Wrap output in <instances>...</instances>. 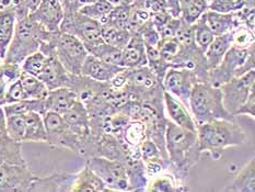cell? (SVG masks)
Listing matches in <instances>:
<instances>
[{
	"mask_svg": "<svg viewBox=\"0 0 255 192\" xmlns=\"http://www.w3.org/2000/svg\"><path fill=\"white\" fill-rule=\"evenodd\" d=\"M77 174H53L46 177H34L29 191L62 192L73 191Z\"/></svg>",
	"mask_w": 255,
	"mask_h": 192,
	"instance_id": "16",
	"label": "cell"
},
{
	"mask_svg": "<svg viewBox=\"0 0 255 192\" xmlns=\"http://www.w3.org/2000/svg\"><path fill=\"white\" fill-rule=\"evenodd\" d=\"M254 43V32L245 25H238L232 30V45L246 48Z\"/></svg>",
	"mask_w": 255,
	"mask_h": 192,
	"instance_id": "43",
	"label": "cell"
},
{
	"mask_svg": "<svg viewBox=\"0 0 255 192\" xmlns=\"http://www.w3.org/2000/svg\"><path fill=\"white\" fill-rule=\"evenodd\" d=\"M124 69L125 67H120V66L105 63L100 58L93 56V55L88 54L84 64H82L80 74L90 77L94 80L109 82L114 76Z\"/></svg>",
	"mask_w": 255,
	"mask_h": 192,
	"instance_id": "19",
	"label": "cell"
},
{
	"mask_svg": "<svg viewBox=\"0 0 255 192\" xmlns=\"http://www.w3.org/2000/svg\"><path fill=\"white\" fill-rule=\"evenodd\" d=\"M113 8L114 5L110 3L108 0H97V1L90 4L84 5L78 11L84 15L89 16V18L100 21V23L103 24Z\"/></svg>",
	"mask_w": 255,
	"mask_h": 192,
	"instance_id": "36",
	"label": "cell"
},
{
	"mask_svg": "<svg viewBox=\"0 0 255 192\" xmlns=\"http://www.w3.org/2000/svg\"><path fill=\"white\" fill-rule=\"evenodd\" d=\"M180 22H181V18H173V16H172L167 23L163 24L161 27H159L157 30L160 35V38H161V40H165V38L174 37L177 27L180 25Z\"/></svg>",
	"mask_w": 255,
	"mask_h": 192,
	"instance_id": "47",
	"label": "cell"
},
{
	"mask_svg": "<svg viewBox=\"0 0 255 192\" xmlns=\"http://www.w3.org/2000/svg\"><path fill=\"white\" fill-rule=\"evenodd\" d=\"M59 1H60V3H62L63 4V7H64V5H66V4H68L70 1H71V0H59Z\"/></svg>",
	"mask_w": 255,
	"mask_h": 192,
	"instance_id": "50",
	"label": "cell"
},
{
	"mask_svg": "<svg viewBox=\"0 0 255 192\" xmlns=\"http://www.w3.org/2000/svg\"><path fill=\"white\" fill-rule=\"evenodd\" d=\"M5 117L15 114H26L29 112H38L42 115L45 113L44 99H25L19 102L4 104L2 106Z\"/></svg>",
	"mask_w": 255,
	"mask_h": 192,
	"instance_id": "30",
	"label": "cell"
},
{
	"mask_svg": "<svg viewBox=\"0 0 255 192\" xmlns=\"http://www.w3.org/2000/svg\"><path fill=\"white\" fill-rule=\"evenodd\" d=\"M89 54L100 58L105 63L120 66V67H124L123 49L110 45V44H107L105 42L100 43L97 46H94L92 49L89 51Z\"/></svg>",
	"mask_w": 255,
	"mask_h": 192,
	"instance_id": "32",
	"label": "cell"
},
{
	"mask_svg": "<svg viewBox=\"0 0 255 192\" xmlns=\"http://www.w3.org/2000/svg\"><path fill=\"white\" fill-rule=\"evenodd\" d=\"M4 135H7V118L2 107H0V139Z\"/></svg>",
	"mask_w": 255,
	"mask_h": 192,
	"instance_id": "49",
	"label": "cell"
},
{
	"mask_svg": "<svg viewBox=\"0 0 255 192\" xmlns=\"http://www.w3.org/2000/svg\"><path fill=\"white\" fill-rule=\"evenodd\" d=\"M224 191L229 192H255V161L251 158V161L247 163L239 174L236 176L235 180L226 187Z\"/></svg>",
	"mask_w": 255,
	"mask_h": 192,
	"instance_id": "27",
	"label": "cell"
},
{
	"mask_svg": "<svg viewBox=\"0 0 255 192\" xmlns=\"http://www.w3.org/2000/svg\"><path fill=\"white\" fill-rule=\"evenodd\" d=\"M246 0H213L208 3V10L220 13H234L245 7Z\"/></svg>",
	"mask_w": 255,
	"mask_h": 192,
	"instance_id": "42",
	"label": "cell"
},
{
	"mask_svg": "<svg viewBox=\"0 0 255 192\" xmlns=\"http://www.w3.org/2000/svg\"><path fill=\"white\" fill-rule=\"evenodd\" d=\"M254 49L255 44L246 48L231 45L220 64L209 71V84L220 87L235 77H240L255 69Z\"/></svg>",
	"mask_w": 255,
	"mask_h": 192,
	"instance_id": "5",
	"label": "cell"
},
{
	"mask_svg": "<svg viewBox=\"0 0 255 192\" xmlns=\"http://www.w3.org/2000/svg\"><path fill=\"white\" fill-rule=\"evenodd\" d=\"M238 115H248L253 120L255 119V87L252 88L251 92L249 93L247 100L236 111L235 117H238Z\"/></svg>",
	"mask_w": 255,
	"mask_h": 192,
	"instance_id": "46",
	"label": "cell"
},
{
	"mask_svg": "<svg viewBox=\"0 0 255 192\" xmlns=\"http://www.w3.org/2000/svg\"><path fill=\"white\" fill-rule=\"evenodd\" d=\"M45 55L47 56V62L37 78L45 84L48 90L57 89L60 87H68L70 74L58 60L54 48Z\"/></svg>",
	"mask_w": 255,
	"mask_h": 192,
	"instance_id": "15",
	"label": "cell"
},
{
	"mask_svg": "<svg viewBox=\"0 0 255 192\" xmlns=\"http://www.w3.org/2000/svg\"><path fill=\"white\" fill-rule=\"evenodd\" d=\"M123 64L125 68L147 65L145 42L139 32H131L129 41L123 49Z\"/></svg>",
	"mask_w": 255,
	"mask_h": 192,
	"instance_id": "21",
	"label": "cell"
},
{
	"mask_svg": "<svg viewBox=\"0 0 255 192\" xmlns=\"http://www.w3.org/2000/svg\"><path fill=\"white\" fill-rule=\"evenodd\" d=\"M43 120L47 135L46 143L49 146L66 148V150L74 152L77 155L82 156L84 142L69 129L62 114L46 111L43 114Z\"/></svg>",
	"mask_w": 255,
	"mask_h": 192,
	"instance_id": "9",
	"label": "cell"
},
{
	"mask_svg": "<svg viewBox=\"0 0 255 192\" xmlns=\"http://www.w3.org/2000/svg\"><path fill=\"white\" fill-rule=\"evenodd\" d=\"M165 148L169 158V170L174 177L185 183L190 170L201 157L197 132L183 129L169 120L165 130Z\"/></svg>",
	"mask_w": 255,
	"mask_h": 192,
	"instance_id": "1",
	"label": "cell"
},
{
	"mask_svg": "<svg viewBox=\"0 0 255 192\" xmlns=\"http://www.w3.org/2000/svg\"><path fill=\"white\" fill-rule=\"evenodd\" d=\"M149 191H157V192H170V191H186L188 190L187 187H177L168 178H158L153 181Z\"/></svg>",
	"mask_w": 255,
	"mask_h": 192,
	"instance_id": "45",
	"label": "cell"
},
{
	"mask_svg": "<svg viewBox=\"0 0 255 192\" xmlns=\"http://www.w3.org/2000/svg\"><path fill=\"white\" fill-rule=\"evenodd\" d=\"M139 151L143 164L150 162H169L162 157L158 146L150 139H146L141 143Z\"/></svg>",
	"mask_w": 255,
	"mask_h": 192,
	"instance_id": "41",
	"label": "cell"
},
{
	"mask_svg": "<svg viewBox=\"0 0 255 192\" xmlns=\"http://www.w3.org/2000/svg\"><path fill=\"white\" fill-rule=\"evenodd\" d=\"M232 45V31L225 33V34L217 35L214 37L213 42L209 44L205 51V58H206L208 70H213L217 67L223 60L225 54Z\"/></svg>",
	"mask_w": 255,
	"mask_h": 192,
	"instance_id": "23",
	"label": "cell"
},
{
	"mask_svg": "<svg viewBox=\"0 0 255 192\" xmlns=\"http://www.w3.org/2000/svg\"><path fill=\"white\" fill-rule=\"evenodd\" d=\"M255 87V69L248 71L240 77H235L223 86V101L227 111L235 115L242 103L247 100L249 93Z\"/></svg>",
	"mask_w": 255,
	"mask_h": 192,
	"instance_id": "11",
	"label": "cell"
},
{
	"mask_svg": "<svg viewBox=\"0 0 255 192\" xmlns=\"http://www.w3.org/2000/svg\"><path fill=\"white\" fill-rule=\"evenodd\" d=\"M190 111L196 124L212 122L215 120H235L227 111L223 101V91L209 82H196L190 95Z\"/></svg>",
	"mask_w": 255,
	"mask_h": 192,
	"instance_id": "3",
	"label": "cell"
},
{
	"mask_svg": "<svg viewBox=\"0 0 255 192\" xmlns=\"http://www.w3.org/2000/svg\"><path fill=\"white\" fill-rule=\"evenodd\" d=\"M108 85L109 82L94 80L90 78V77L81 74H70L68 88H70L76 93L79 101L86 104L90 102L93 98H96L104 88L108 87Z\"/></svg>",
	"mask_w": 255,
	"mask_h": 192,
	"instance_id": "18",
	"label": "cell"
},
{
	"mask_svg": "<svg viewBox=\"0 0 255 192\" xmlns=\"http://www.w3.org/2000/svg\"><path fill=\"white\" fill-rule=\"evenodd\" d=\"M16 16L13 7L0 11V60H3L12 40Z\"/></svg>",
	"mask_w": 255,
	"mask_h": 192,
	"instance_id": "24",
	"label": "cell"
},
{
	"mask_svg": "<svg viewBox=\"0 0 255 192\" xmlns=\"http://www.w3.org/2000/svg\"><path fill=\"white\" fill-rule=\"evenodd\" d=\"M7 118V134L11 139L23 143L25 132V119L24 114L9 115Z\"/></svg>",
	"mask_w": 255,
	"mask_h": 192,
	"instance_id": "40",
	"label": "cell"
},
{
	"mask_svg": "<svg viewBox=\"0 0 255 192\" xmlns=\"http://www.w3.org/2000/svg\"><path fill=\"white\" fill-rule=\"evenodd\" d=\"M77 100H78V97L68 87H60L57 89L48 90L47 96L44 99L45 112L53 111L63 114L73 107Z\"/></svg>",
	"mask_w": 255,
	"mask_h": 192,
	"instance_id": "22",
	"label": "cell"
},
{
	"mask_svg": "<svg viewBox=\"0 0 255 192\" xmlns=\"http://www.w3.org/2000/svg\"><path fill=\"white\" fill-rule=\"evenodd\" d=\"M126 84L124 89L131 101H148L153 98L163 96V85L148 66L125 68Z\"/></svg>",
	"mask_w": 255,
	"mask_h": 192,
	"instance_id": "6",
	"label": "cell"
},
{
	"mask_svg": "<svg viewBox=\"0 0 255 192\" xmlns=\"http://www.w3.org/2000/svg\"><path fill=\"white\" fill-rule=\"evenodd\" d=\"M94 1H97V0H71V1L64 5V10L65 9H70V10H75V11H78L81 7H84L86 4H90Z\"/></svg>",
	"mask_w": 255,
	"mask_h": 192,
	"instance_id": "48",
	"label": "cell"
},
{
	"mask_svg": "<svg viewBox=\"0 0 255 192\" xmlns=\"http://www.w3.org/2000/svg\"><path fill=\"white\" fill-rule=\"evenodd\" d=\"M54 51L58 60L69 74L79 75L88 52L84 44L75 35L54 32L52 36Z\"/></svg>",
	"mask_w": 255,
	"mask_h": 192,
	"instance_id": "8",
	"label": "cell"
},
{
	"mask_svg": "<svg viewBox=\"0 0 255 192\" xmlns=\"http://www.w3.org/2000/svg\"><path fill=\"white\" fill-rule=\"evenodd\" d=\"M25 132L23 143H46L47 135L43 115L38 112L24 114Z\"/></svg>",
	"mask_w": 255,
	"mask_h": 192,
	"instance_id": "25",
	"label": "cell"
},
{
	"mask_svg": "<svg viewBox=\"0 0 255 192\" xmlns=\"http://www.w3.org/2000/svg\"><path fill=\"white\" fill-rule=\"evenodd\" d=\"M194 26V38H195L196 45L205 53L209 44L213 42L215 34L207 23L206 12L203 13L199 18L193 23Z\"/></svg>",
	"mask_w": 255,
	"mask_h": 192,
	"instance_id": "35",
	"label": "cell"
},
{
	"mask_svg": "<svg viewBox=\"0 0 255 192\" xmlns=\"http://www.w3.org/2000/svg\"><path fill=\"white\" fill-rule=\"evenodd\" d=\"M181 19L193 24L199 16L208 10L206 0H179Z\"/></svg>",
	"mask_w": 255,
	"mask_h": 192,
	"instance_id": "33",
	"label": "cell"
},
{
	"mask_svg": "<svg viewBox=\"0 0 255 192\" xmlns=\"http://www.w3.org/2000/svg\"><path fill=\"white\" fill-rule=\"evenodd\" d=\"M131 33L127 29H121V27L115 26L111 23H103L101 24V36L102 40L121 49H124L127 45Z\"/></svg>",
	"mask_w": 255,
	"mask_h": 192,
	"instance_id": "31",
	"label": "cell"
},
{
	"mask_svg": "<svg viewBox=\"0 0 255 192\" xmlns=\"http://www.w3.org/2000/svg\"><path fill=\"white\" fill-rule=\"evenodd\" d=\"M206 20L215 36L231 32L236 27L234 13H220L207 10Z\"/></svg>",
	"mask_w": 255,
	"mask_h": 192,
	"instance_id": "29",
	"label": "cell"
},
{
	"mask_svg": "<svg viewBox=\"0 0 255 192\" xmlns=\"http://www.w3.org/2000/svg\"><path fill=\"white\" fill-rule=\"evenodd\" d=\"M89 168L103 180L111 191H128V177L123 164L101 156L87 158Z\"/></svg>",
	"mask_w": 255,
	"mask_h": 192,
	"instance_id": "10",
	"label": "cell"
},
{
	"mask_svg": "<svg viewBox=\"0 0 255 192\" xmlns=\"http://www.w3.org/2000/svg\"><path fill=\"white\" fill-rule=\"evenodd\" d=\"M74 192H85V191H92V192H108L111 191L103 180L99 176L93 173L86 165L85 168L77 174V178L75 181Z\"/></svg>",
	"mask_w": 255,
	"mask_h": 192,
	"instance_id": "26",
	"label": "cell"
},
{
	"mask_svg": "<svg viewBox=\"0 0 255 192\" xmlns=\"http://www.w3.org/2000/svg\"><path fill=\"white\" fill-rule=\"evenodd\" d=\"M146 46V56L147 66L152 70V73L157 76L159 81L163 80L164 75L170 68V65L162 58L158 47L145 45Z\"/></svg>",
	"mask_w": 255,
	"mask_h": 192,
	"instance_id": "37",
	"label": "cell"
},
{
	"mask_svg": "<svg viewBox=\"0 0 255 192\" xmlns=\"http://www.w3.org/2000/svg\"><path fill=\"white\" fill-rule=\"evenodd\" d=\"M130 12H131V4L114 5V8L109 13L108 19L104 23H111L115 26L121 27V29L128 30Z\"/></svg>",
	"mask_w": 255,
	"mask_h": 192,
	"instance_id": "38",
	"label": "cell"
},
{
	"mask_svg": "<svg viewBox=\"0 0 255 192\" xmlns=\"http://www.w3.org/2000/svg\"><path fill=\"white\" fill-rule=\"evenodd\" d=\"M29 16L41 24L48 32H59L64 18V8L59 0H41Z\"/></svg>",
	"mask_w": 255,
	"mask_h": 192,
	"instance_id": "14",
	"label": "cell"
},
{
	"mask_svg": "<svg viewBox=\"0 0 255 192\" xmlns=\"http://www.w3.org/2000/svg\"><path fill=\"white\" fill-rule=\"evenodd\" d=\"M59 31L78 37L85 45L88 53L98 44L104 42L101 36L100 21L89 18V16L80 13L79 11L65 9Z\"/></svg>",
	"mask_w": 255,
	"mask_h": 192,
	"instance_id": "7",
	"label": "cell"
},
{
	"mask_svg": "<svg viewBox=\"0 0 255 192\" xmlns=\"http://www.w3.org/2000/svg\"><path fill=\"white\" fill-rule=\"evenodd\" d=\"M34 177L31 169L27 167V164H3L0 166V191H29Z\"/></svg>",
	"mask_w": 255,
	"mask_h": 192,
	"instance_id": "13",
	"label": "cell"
},
{
	"mask_svg": "<svg viewBox=\"0 0 255 192\" xmlns=\"http://www.w3.org/2000/svg\"><path fill=\"white\" fill-rule=\"evenodd\" d=\"M48 34V31L29 15L16 20L13 37L2 63L21 65L29 55L40 51L42 43L46 40Z\"/></svg>",
	"mask_w": 255,
	"mask_h": 192,
	"instance_id": "4",
	"label": "cell"
},
{
	"mask_svg": "<svg viewBox=\"0 0 255 192\" xmlns=\"http://www.w3.org/2000/svg\"><path fill=\"white\" fill-rule=\"evenodd\" d=\"M62 117L66 124L69 126V129L84 142L85 146L89 136L91 135L90 125H89V114L85 104L77 100L73 107L62 114Z\"/></svg>",
	"mask_w": 255,
	"mask_h": 192,
	"instance_id": "17",
	"label": "cell"
},
{
	"mask_svg": "<svg viewBox=\"0 0 255 192\" xmlns=\"http://www.w3.org/2000/svg\"><path fill=\"white\" fill-rule=\"evenodd\" d=\"M163 100L164 108L167 109L170 121L174 122L176 125L181 126L183 129L196 131V122L194 121L190 110H187V108L179 99H176L170 92L164 90Z\"/></svg>",
	"mask_w": 255,
	"mask_h": 192,
	"instance_id": "20",
	"label": "cell"
},
{
	"mask_svg": "<svg viewBox=\"0 0 255 192\" xmlns=\"http://www.w3.org/2000/svg\"><path fill=\"white\" fill-rule=\"evenodd\" d=\"M25 99H29V98H27L23 87L21 85L20 79H16L8 87L7 91H5L4 99H3V106L4 104H10V103L25 100Z\"/></svg>",
	"mask_w": 255,
	"mask_h": 192,
	"instance_id": "44",
	"label": "cell"
},
{
	"mask_svg": "<svg viewBox=\"0 0 255 192\" xmlns=\"http://www.w3.org/2000/svg\"><path fill=\"white\" fill-rule=\"evenodd\" d=\"M201 153H208L214 161H219L227 148L242 146L247 142L246 132L235 120H215L196 124Z\"/></svg>",
	"mask_w": 255,
	"mask_h": 192,
	"instance_id": "2",
	"label": "cell"
},
{
	"mask_svg": "<svg viewBox=\"0 0 255 192\" xmlns=\"http://www.w3.org/2000/svg\"><path fill=\"white\" fill-rule=\"evenodd\" d=\"M19 79L29 99H45L48 93L47 87L37 77L21 71Z\"/></svg>",
	"mask_w": 255,
	"mask_h": 192,
	"instance_id": "34",
	"label": "cell"
},
{
	"mask_svg": "<svg viewBox=\"0 0 255 192\" xmlns=\"http://www.w3.org/2000/svg\"><path fill=\"white\" fill-rule=\"evenodd\" d=\"M196 82L201 81L193 70L187 68H169L164 75L162 85L165 91L179 99L187 110H190V95Z\"/></svg>",
	"mask_w": 255,
	"mask_h": 192,
	"instance_id": "12",
	"label": "cell"
},
{
	"mask_svg": "<svg viewBox=\"0 0 255 192\" xmlns=\"http://www.w3.org/2000/svg\"><path fill=\"white\" fill-rule=\"evenodd\" d=\"M9 165H26L22 155V143L16 142L7 135L0 139V166Z\"/></svg>",
	"mask_w": 255,
	"mask_h": 192,
	"instance_id": "28",
	"label": "cell"
},
{
	"mask_svg": "<svg viewBox=\"0 0 255 192\" xmlns=\"http://www.w3.org/2000/svg\"><path fill=\"white\" fill-rule=\"evenodd\" d=\"M47 62V56L41 51L29 55L21 64L22 71L38 77Z\"/></svg>",
	"mask_w": 255,
	"mask_h": 192,
	"instance_id": "39",
	"label": "cell"
},
{
	"mask_svg": "<svg viewBox=\"0 0 255 192\" xmlns=\"http://www.w3.org/2000/svg\"><path fill=\"white\" fill-rule=\"evenodd\" d=\"M206 1L209 3V2H212L213 1V0H206Z\"/></svg>",
	"mask_w": 255,
	"mask_h": 192,
	"instance_id": "51",
	"label": "cell"
}]
</instances>
